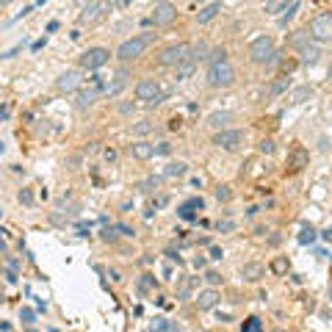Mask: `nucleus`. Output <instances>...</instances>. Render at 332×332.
<instances>
[{
	"mask_svg": "<svg viewBox=\"0 0 332 332\" xmlns=\"http://www.w3.org/2000/svg\"><path fill=\"white\" fill-rule=\"evenodd\" d=\"M186 172H188V163L177 161V163H169V166H166V169H163V175H166V177H183Z\"/></svg>",
	"mask_w": 332,
	"mask_h": 332,
	"instance_id": "obj_23",
	"label": "nucleus"
},
{
	"mask_svg": "<svg viewBox=\"0 0 332 332\" xmlns=\"http://www.w3.org/2000/svg\"><path fill=\"white\" fill-rule=\"evenodd\" d=\"M188 56H191V45L175 42V45H166L163 50L158 53V64H161V67H177V64H183Z\"/></svg>",
	"mask_w": 332,
	"mask_h": 332,
	"instance_id": "obj_3",
	"label": "nucleus"
},
{
	"mask_svg": "<svg viewBox=\"0 0 332 332\" xmlns=\"http://www.w3.org/2000/svg\"><path fill=\"white\" fill-rule=\"evenodd\" d=\"M219 11H222V3H208L202 11H199L197 14V20H199V25H205V22H211L213 17L219 14Z\"/></svg>",
	"mask_w": 332,
	"mask_h": 332,
	"instance_id": "obj_20",
	"label": "nucleus"
},
{
	"mask_svg": "<svg viewBox=\"0 0 332 332\" xmlns=\"http://www.w3.org/2000/svg\"><path fill=\"white\" fill-rule=\"evenodd\" d=\"M258 152H263V155H271V152H274V141L271 139H263L258 144Z\"/></svg>",
	"mask_w": 332,
	"mask_h": 332,
	"instance_id": "obj_30",
	"label": "nucleus"
},
{
	"mask_svg": "<svg viewBox=\"0 0 332 332\" xmlns=\"http://www.w3.org/2000/svg\"><path fill=\"white\" fill-rule=\"evenodd\" d=\"M244 332H260V321L258 318H249V321L244 324Z\"/></svg>",
	"mask_w": 332,
	"mask_h": 332,
	"instance_id": "obj_33",
	"label": "nucleus"
},
{
	"mask_svg": "<svg viewBox=\"0 0 332 332\" xmlns=\"http://www.w3.org/2000/svg\"><path fill=\"white\" fill-rule=\"evenodd\" d=\"M100 89H89V92H78V97H75V108L78 111H86L94 105V100H97Z\"/></svg>",
	"mask_w": 332,
	"mask_h": 332,
	"instance_id": "obj_16",
	"label": "nucleus"
},
{
	"mask_svg": "<svg viewBox=\"0 0 332 332\" xmlns=\"http://www.w3.org/2000/svg\"><path fill=\"white\" fill-rule=\"evenodd\" d=\"M219 299H222V296H219L216 288H205V290H199V294L194 296V302H197L199 310H213V307L219 305Z\"/></svg>",
	"mask_w": 332,
	"mask_h": 332,
	"instance_id": "obj_10",
	"label": "nucleus"
},
{
	"mask_svg": "<svg viewBox=\"0 0 332 332\" xmlns=\"http://www.w3.org/2000/svg\"><path fill=\"white\" fill-rule=\"evenodd\" d=\"M136 100H141L144 105H158L163 103V89L158 80L147 78V80H139V86H136Z\"/></svg>",
	"mask_w": 332,
	"mask_h": 332,
	"instance_id": "obj_5",
	"label": "nucleus"
},
{
	"mask_svg": "<svg viewBox=\"0 0 332 332\" xmlns=\"http://www.w3.org/2000/svg\"><path fill=\"white\" fill-rule=\"evenodd\" d=\"M321 50L318 47H302V64H316Z\"/></svg>",
	"mask_w": 332,
	"mask_h": 332,
	"instance_id": "obj_26",
	"label": "nucleus"
},
{
	"mask_svg": "<svg viewBox=\"0 0 332 332\" xmlns=\"http://www.w3.org/2000/svg\"><path fill=\"white\" fill-rule=\"evenodd\" d=\"M310 36L316 39L318 45H327V42H332V11H324V14L313 17Z\"/></svg>",
	"mask_w": 332,
	"mask_h": 332,
	"instance_id": "obj_6",
	"label": "nucleus"
},
{
	"mask_svg": "<svg viewBox=\"0 0 332 332\" xmlns=\"http://www.w3.org/2000/svg\"><path fill=\"white\" fill-rule=\"evenodd\" d=\"M213 144L219 147V150H238L241 144H244V130H216V136H213Z\"/></svg>",
	"mask_w": 332,
	"mask_h": 332,
	"instance_id": "obj_8",
	"label": "nucleus"
},
{
	"mask_svg": "<svg viewBox=\"0 0 332 332\" xmlns=\"http://www.w3.org/2000/svg\"><path fill=\"white\" fill-rule=\"evenodd\" d=\"M307 161H310V155H307V150H305V147H294V150L288 152V169H290V172L305 169Z\"/></svg>",
	"mask_w": 332,
	"mask_h": 332,
	"instance_id": "obj_12",
	"label": "nucleus"
},
{
	"mask_svg": "<svg viewBox=\"0 0 332 332\" xmlns=\"http://www.w3.org/2000/svg\"><path fill=\"white\" fill-rule=\"evenodd\" d=\"M208 83L213 89H227L235 83V69L230 61H219V64H211L208 67Z\"/></svg>",
	"mask_w": 332,
	"mask_h": 332,
	"instance_id": "obj_2",
	"label": "nucleus"
},
{
	"mask_svg": "<svg viewBox=\"0 0 332 332\" xmlns=\"http://www.w3.org/2000/svg\"><path fill=\"white\" fill-rule=\"evenodd\" d=\"M313 238H316V230H313V227H310V230H305V233L299 235V241H302V244H307V241H313Z\"/></svg>",
	"mask_w": 332,
	"mask_h": 332,
	"instance_id": "obj_36",
	"label": "nucleus"
},
{
	"mask_svg": "<svg viewBox=\"0 0 332 332\" xmlns=\"http://www.w3.org/2000/svg\"><path fill=\"white\" fill-rule=\"evenodd\" d=\"M313 94H316V89L313 86H296V89H290V92H285V100L290 105H299V103L313 100Z\"/></svg>",
	"mask_w": 332,
	"mask_h": 332,
	"instance_id": "obj_11",
	"label": "nucleus"
},
{
	"mask_svg": "<svg viewBox=\"0 0 332 332\" xmlns=\"http://www.w3.org/2000/svg\"><path fill=\"white\" fill-rule=\"evenodd\" d=\"M290 3V0H266V14L271 17H280L282 11H285V6Z\"/></svg>",
	"mask_w": 332,
	"mask_h": 332,
	"instance_id": "obj_21",
	"label": "nucleus"
},
{
	"mask_svg": "<svg viewBox=\"0 0 332 332\" xmlns=\"http://www.w3.org/2000/svg\"><path fill=\"white\" fill-rule=\"evenodd\" d=\"M329 299H332V285H329Z\"/></svg>",
	"mask_w": 332,
	"mask_h": 332,
	"instance_id": "obj_47",
	"label": "nucleus"
},
{
	"mask_svg": "<svg viewBox=\"0 0 332 332\" xmlns=\"http://www.w3.org/2000/svg\"><path fill=\"white\" fill-rule=\"evenodd\" d=\"M150 130H152V124H150V122H139V124H136V128H133V133L144 136V133H150Z\"/></svg>",
	"mask_w": 332,
	"mask_h": 332,
	"instance_id": "obj_32",
	"label": "nucleus"
},
{
	"mask_svg": "<svg viewBox=\"0 0 332 332\" xmlns=\"http://www.w3.org/2000/svg\"><path fill=\"white\" fill-rule=\"evenodd\" d=\"M216 199H219V202H230V199H233L230 186H219V188H216Z\"/></svg>",
	"mask_w": 332,
	"mask_h": 332,
	"instance_id": "obj_28",
	"label": "nucleus"
},
{
	"mask_svg": "<svg viewBox=\"0 0 332 332\" xmlns=\"http://www.w3.org/2000/svg\"><path fill=\"white\" fill-rule=\"evenodd\" d=\"M177 213H180V216L186 219V222H191V219H194V211H191V208H188V205H183V208H180V211H177Z\"/></svg>",
	"mask_w": 332,
	"mask_h": 332,
	"instance_id": "obj_38",
	"label": "nucleus"
},
{
	"mask_svg": "<svg viewBox=\"0 0 332 332\" xmlns=\"http://www.w3.org/2000/svg\"><path fill=\"white\" fill-rule=\"evenodd\" d=\"M152 22H155L158 28H163V25H172V22L177 20V9L172 3H155V11H152V17H150Z\"/></svg>",
	"mask_w": 332,
	"mask_h": 332,
	"instance_id": "obj_9",
	"label": "nucleus"
},
{
	"mask_svg": "<svg viewBox=\"0 0 332 332\" xmlns=\"http://www.w3.org/2000/svg\"><path fill=\"white\" fill-rule=\"evenodd\" d=\"M47 332H58V329H47Z\"/></svg>",
	"mask_w": 332,
	"mask_h": 332,
	"instance_id": "obj_48",
	"label": "nucleus"
},
{
	"mask_svg": "<svg viewBox=\"0 0 332 332\" xmlns=\"http://www.w3.org/2000/svg\"><path fill=\"white\" fill-rule=\"evenodd\" d=\"M211 258H213V260H219V258H222V249L213 246V249H211Z\"/></svg>",
	"mask_w": 332,
	"mask_h": 332,
	"instance_id": "obj_43",
	"label": "nucleus"
},
{
	"mask_svg": "<svg viewBox=\"0 0 332 332\" xmlns=\"http://www.w3.org/2000/svg\"><path fill=\"white\" fill-rule=\"evenodd\" d=\"M6 3H11V0H0V6H6Z\"/></svg>",
	"mask_w": 332,
	"mask_h": 332,
	"instance_id": "obj_44",
	"label": "nucleus"
},
{
	"mask_svg": "<svg viewBox=\"0 0 332 332\" xmlns=\"http://www.w3.org/2000/svg\"><path fill=\"white\" fill-rule=\"evenodd\" d=\"M152 42H155V33H139V36L122 42L119 50H116V58H119V61H136V58L144 56V50Z\"/></svg>",
	"mask_w": 332,
	"mask_h": 332,
	"instance_id": "obj_1",
	"label": "nucleus"
},
{
	"mask_svg": "<svg viewBox=\"0 0 332 332\" xmlns=\"http://www.w3.org/2000/svg\"><path fill=\"white\" fill-rule=\"evenodd\" d=\"M20 316H22V321H25V324H33V321H36V313H33L31 307H25V310H22Z\"/></svg>",
	"mask_w": 332,
	"mask_h": 332,
	"instance_id": "obj_31",
	"label": "nucleus"
},
{
	"mask_svg": "<svg viewBox=\"0 0 332 332\" xmlns=\"http://www.w3.org/2000/svg\"><path fill=\"white\" fill-rule=\"evenodd\" d=\"M263 274H266V269L260 263H244V266H241V277L249 280V282H258Z\"/></svg>",
	"mask_w": 332,
	"mask_h": 332,
	"instance_id": "obj_18",
	"label": "nucleus"
},
{
	"mask_svg": "<svg viewBox=\"0 0 332 332\" xmlns=\"http://www.w3.org/2000/svg\"><path fill=\"white\" fill-rule=\"evenodd\" d=\"M271 271H274V274H285L288 271V258H282V255L280 258H274L271 260Z\"/></svg>",
	"mask_w": 332,
	"mask_h": 332,
	"instance_id": "obj_27",
	"label": "nucleus"
},
{
	"mask_svg": "<svg viewBox=\"0 0 332 332\" xmlns=\"http://www.w3.org/2000/svg\"><path fill=\"white\" fill-rule=\"evenodd\" d=\"M294 45H296V47H305V31H296V36H294Z\"/></svg>",
	"mask_w": 332,
	"mask_h": 332,
	"instance_id": "obj_40",
	"label": "nucleus"
},
{
	"mask_svg": "<svg viewBox=\"0 0 332 332\" xmlns=\"http://www.w3.org/2000/svg\"><path fill=\"white\" fill-rule=\"evenodd\" d=\"M103 14H105V3H92V6H89V9L80 14V25H92V22L103 20Z\"/></svg>",
	"mask_w": 332,
	"mask_h": 332,
	"instance_id": "obj_13",
	"label": "nucleus"
},
{
	"mask_svg": "<svg viewBox=\"0 0 332 332\" xmlns=\"http://www.w3.org/2000/svg\"><path fill=\"white\" fill-rule=\"evenodd\" d=\"M274 53H277V47H274V39L271 36H258L249 45V58L255 64H269L274 58Z\"/></svg>",
	"mask_w": 332,
	"mask_h": 332,
	"instance_id": "obj_4",
	"label": "nucleus"
},
{
	"mask_svg": "<svg viewBox=\"0 0 332 332\" xmlns=\"http://www.w3.org/2000/svg\"><path fill=\"white\" fill-rule=\"evenodd\" d=\"M282 92H288V78H280V80H274L269 89H266V97H277V94H282Z\"/></svg>",
	"mask_w": 332,
	"mask_h": 332,
	"instance_id": "obj_24",
	"label": "nucleus"
},
{
	"mask_svg": "<svg viewBox=\"0 0 332 332\" xmlns=\"http://www.w3.org/2000/svg\"><path fill=\"white\" fill-rule=\"evenodd\" d=\"M169 150H172V147L163 141V144H158V147H155V155H169Z\"/></svg>",
	"mask_w": 332,
	"mask_h": 332,
	"instance_id": "obj_39",
	"label": "nucleus"
},
{
	"mask_svg": "<svg viewBox=\"0 0 332 332\" xmlns=\"http://www.w3.org/2000/svg\"><path fill=\"white\" fill-rule=\"evenodd\" d=\"M194 67H197V61H194V58L188 56L183 64H177V67H175V78H177V80H186V78H191Z\"/></svg>",
	"mask_w": 332,
	"mask_h": 332,
	"instance_id": "obj_19",
	"label": "nucleus"
},
{
	"mask_svg": "<svg viewBox=\"0 0 332 332\" xmlns=\"http://www.w3.org/2000/svg\"><path fill=\"white\" fill-rule=\"evenodd\" d=\"M329 80H332V64H329Z\"/></svg>",
	"mask_w": 332,
	"mask_h": 332,
	"instance_id": "obj_45",
	"label": "nucleus"
},
{
	"mask_svg": "<svg viewBox=\"0 0 332 332\" xmlns=\"http://www.w3.org/2000/svg\"><path fill=\"white\" fill-rule=\"evenodd\" d=\"M130 155L139 158V161H147V158L155 155V144H150V141H136V144H130Z\"/></svg>",
	"mask_w": 332,
	"mask_h": 332,
	"instance_id": "obj_14",
	"label": "nucleus"
},
{
	"mask_svg": "<svg viewBox=\"0 0 332 332\" xmlns=\"http://www.w3.org/2000/svg\"><path fill=\"white\" fill-rule=\"evenodd\" d=\"M230 122H233V114H230V111H216V114L208 116V124H211L213 130H224Z\"/></svg>",
	"mask_w": 332,
	"mask_h": 332,
	"instance_id": "obj_17",
	"label": "nucleus"
},
{
	"mask_svg": "<svg viewBox=\"0 0 332 332\" xmlns=\"http://www.w3.org/2000/svg\"><path fill=\"white\" fill-rule=\"evenodd\" d=\"M108 61H111V50H105V47H89L80 56V69H100Z\"/></svg>",
	"mask_w": 332,
	"mask_h": 332,
	"instance_id": "obj_7",
	"label": "nucleus"
},
{
	"mask_svg": "<svg viewBox=\"0 0 332 332\" xmlns=\"http://www.w3.org/2000/svg\"><path fill=\"white\" fill-rule=\"evenodd\" d=\"M103 238H105V241H114V238H116V233H114V230H105Z\"/></svg>",
	"mask_w": 332,
	"mask_h": 332,
	"instance_id": "obj_42",
	"label": "nucleus"
},
{
	"mask_svg": "<svg viewBox=\"0 0 332 332\" xmlns=\"http://www.w3.org/2000/svg\"><path fill=\"white\" fill-rule=\"evenodd\" d=\"M80 86V75L78 72H64L61 78L56 80V89L58 92H75Z\"/></svg>",
	"mask_w": 332,
	"mask_h": 332,
	"instance_id": "obj_15",
	"label": "nucleus"
},
{
	"mask_svg": "<svg viewBox=\"0 0 332 332\" xmlns=\"http://www.w3.org/2000/svg\"><path fill=\"white\" fill-rule=\"evenodd\" d=\"M211 64H219V61H227V50H224V47H216V50L211 53Z\"/></svg>",
	"mask_w": 332,
	"mask_h": 332,
	"instance_id": "obj_29",
	"label": "nucleus"
},
{
	"mask_svg": "<svg viewBox=\"0 0 332 332\" xmlns=\"http://www.w3.org/2000/svg\"><path fill=\"white\" fill-rule=\"evenodd\" d=\"M296 11H299V0H290V3L285 6V11L280 14V25H288V22L296 17Z\"/></svg>",
	"mask_w": 332,
	"mask_h": 332,
	"instance_id": "obj_22",
	"label": "nucleus"
},
{
	"mask_svg": "<svg viewBox=\"0 0 332 332\" xmlns=\"http://www.w3.org/2000/svg\"><path fill=\"white\" fill-rule=\"evenodd\" d=\"M116 230H119V233H122V235H133V230H130V227H128V224H119V227H116Z\"/></svg>",
	"mask_w": 332,
	"mask_h": 332,
	"instance_id": "obj_41",
	"label": "nucleus"
},
{
	"mask_svg": "<svg viewBox=\"0 0 332 332\" xmlns=\"http://www.w3.org/2000/svg\"><path fill=\"white\" fill-rule=\"evenodd\" d=\"M124 83H128V75H124V72H119V75H116V80H114V83H108V89H105V92H108L111 97H116V94H119L122 89H124Z\"/></svg>",
	"mask_w": 332,
	"mask_h": 332,
	"instance_id": "obj_25",
	"label": "nucleus"
},
{
	"mask_svg": "<svg viewBox=\"0 0 332 332\" xmlns=\"http://www.w3.org/2000/svg\"><path fill=\"white\" fill-rule=\"evenodd\" d=\"M191 288H194V280H186V282H183V288H180V294H177V296H180V299H183V296H188V294H191Z\"/></svg>",
	"mask_w": 332,
	"mask_h": 332,
	"instance_id": "obj_35",
	"label": "nucleus"
},
{
	"mask_svg": "<svg viewBox=\"0 0 332 332\" xmlns=\"http://www.w3.org/2000/svg\"><path fill=\"white\" fill-rule=\"evenodd\" d=\"M205 280L211 282V285H219V282H222V274H219V271H208Z\"/></svg>",
	"mask_w": 332,
	"mask_h": 332,
	"instance_id": "obj_34",
	"label": "nucleus"
},
{
	"mask_svg": "<svg viewBox=\"0 0 332 332\" xmlns=\"http://www.w3.org/2000/svg\"><path fill=\"white\" fill-rule=\"evenodd\" d=\"M20 202H25V205H31V202H33V194L28 191V188H22V191H20Z\"/></svg>",
	"mask_w": 332,
	"mask_h": 332,
	"instance_id": "obj_37",
	"label": "nucleus"
},
{
	"mask_svg": "<svg viewBox=\"0 0 332 332\" xmlns=\"http://www.w3.org/2000/svg\"><path fill=\"white\" fill-rule=\"evenodd\" d=\"M155 3H169V0H155Z\"/></svg>",
	"mask_w": 332,
	"mask_h": 332,
	"instance_id": "obj_46",
	"label": "nucleus"
}]
</instances>
